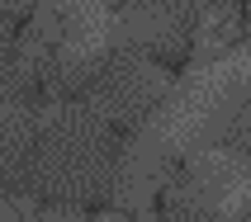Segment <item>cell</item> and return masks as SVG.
<instances>
[{"label": "cell", "mask_w": 251, "mask_h": 222, "mask_svg": "<svg viewBox=\"0 0 251 222\" xmlns=\"http://www.w3.org/2000/svg\"><path fill=\"white\" fill-rule=\"evenodd\" d=\"M33 194L43 203H104L119 161V133L81 99L33 104Z\"/></svg>", "instance_id": "cell-1"}, {"label": "cell", "mask_w": 251, "mask_h": 222, "mask_svg": "<svg viewBox=\"0 0 251 222\" xmlns=\"http://www.w3.org/2000/svg\"><path fill=\"white\" fill-rule=\"evenodd\" d=\"M251 104V43H237L232 52L213 62H190L185 76L171 81L147 123L138 128L147 142H156L166 156L185 161L199 147L227 137V128L237 123V113Z\"/></svg>", "instance_id": "cell-2"}, {"label": "cell", "mask_w": 251, "mask_h": 222, "mask_svg": "<svg viewBox=\"0 0 251 222\" xmlns=\"http://www.w3.org/2000/svg\"><path fill=\"white\" fill-rule=\"evenodd\" d=\"M171 90V71L156 62L152 52L138 47H114L109 62L95 71V81L85 85L81 104L90 113H100L114 133H138L147 123V113L161 104V95Z\"/></svg>", "instance_id": "cell-3"}, {"label": "cell", "mask_w": 251, "mask_h": 222, "mask_svg": "<svg viewBox=\"0 0 251 222\" xmlns=\"http://www.w3.org/2000/svg\"><path fill=\"white\" fill-rule=\"evenodd\" d=\"M180 180L204 199V208L223 222H242L251 213V156L232 142L199 147L180 161Z\"/></svg>", "instance_id": "cell-4"}, {"label": "cell", "mask_w": 251, "mask_h": 222, "mask_svg": "<svg viewBox=\"0 0 251 222\" xmlns=\"http://www.w3.org/2000/svg\"><path fill=\"white\" fill-rule=\"evenodd\" d=\"M33 104H0V194L33 189Z\"/></svg>", "instance_id": "cell-5"}, {"label": "cell", "mask_w": 251, "mask_h": 222, "mask_svg": "<svg viewBox=\"0 0 251 222\" xmlns=\"http://www.w3.org/2000/svg\"><path fill=\"white\" fill-rule=\"evenodd\" d=\"M242 33H247V5L242 0H204L185 62H213V57L232 52L242 43Z\"/></svg>", "instance_id": "cell-6"}, {"label": "cell", "mask_w": 251, "mask_h": 222, "mask_svg": "<svg viewBox=\"0 0 251 222\" xmlns=\"http://www.w3.org/2000/svg\"><path fill=\"white\" fill-rule=\"evenodd\" d=\"M33 222H85V208H76V203H43Z\"/></svg>", "instance_id": "cell-7"}, {"label": "cell", "mask_w": 251, "mask_h": 222, "mask_svg": "<svg viewBox=\"0 0 251 222\" xmlns=\"http://www.w3.org/2000/svg\"><path fill=\"white\" fill-rule=\"evenodd\" d=\"M33 5H38V0H0V14H5V19H14V24H19L24 14H33Z\"/></svg>", "instance_id": "cell-8"}, {"label": "cell", "mask_w": 251, "mask_h": 222, "mask_svg": "<svg viewBox=\"0 0 251 222\" xmlns=\"http://www.w3.org/2000/svg\"><path fill=\"white\" fill-rule=\"evenodd\" d=\"M242 222H251V213H247V218H242Z\"/></svg>", "instance_id": "cell-9"}]
</instances>
